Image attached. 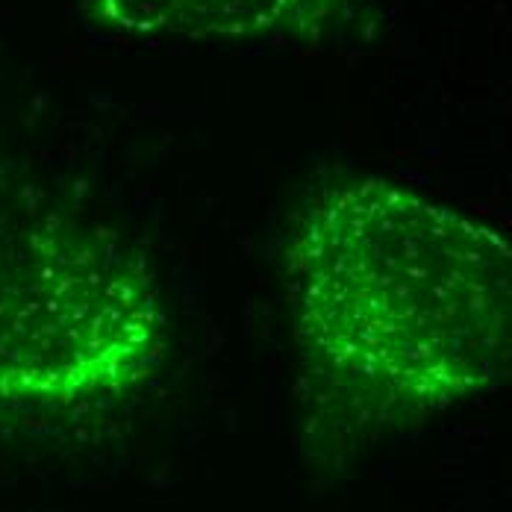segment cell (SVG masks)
<instances>
[{"label":"cell","instance_id":"6da1fadb","mask_svg":"<svg viewBox=\"0 0 512 512\" xmlns=\"http://www.w3.org/2000/svg\"><path fill=\"white\" fill-rule=\"evenodd\" d=\"M283 298L307 398L345 433L407 430L510 374V242L392 180L342 174L309 192Z\"/></svg>","mask_w":512,"mask_h":512},{"label":"cell","instance_id":"7a4b0ae2","mask_svg":"<svg viewBox=\"0 0 512 512\" xmlns=\"http://www.w3.org/2000/svg\"><path fill=\"white\" fill-rule=\"evenodd\" d=\"M165 351L168 312L139 251L39 189L0 195V407L112 404Z\"/></svg>","mask_w":512,"mask_h":512},{"label":"cell","instance_id":"3957f363","mask_svg":"<svg viewBox=\"0 0 512 512\" xmlns=\"http://www.w3.org/2000/svg\"><path fill=\"white\" fill-rule=\"evenodd\" d=\"M103 27L195 42H318L354 0H83Z\"/></svg>","mask_w":512,"mask_h":512}]
</instances>
